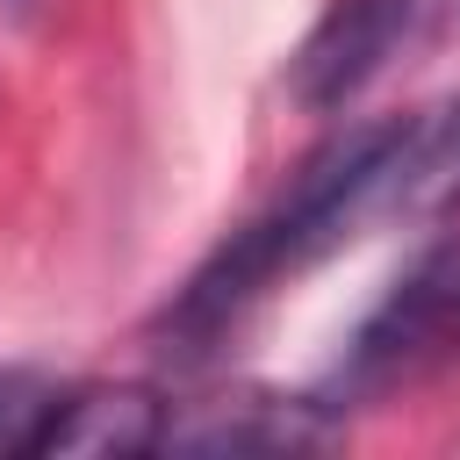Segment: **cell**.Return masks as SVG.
<instances>
[{"label":"cell","mask_w":460,"mask_h":460,"mask_svg":"<svg viewBox=\"0 0 460 460\" xmlns=\"http://www.w3.org/2000/svg\"><path fill=\"white\" fill-rule=\"evenodd\" d=\"M331 417L302 395H237V402H194L187 417H165L158 453H208V460H237V453H302L323 446Z\"/></svg>","instance_id":"3"},{"label":"cell","mask_w":460,"mask_h":460,"mask_svg":"<svg viewBox=\"0 0 460 460\" xmlns=\"http://www.w3.org/2000/svg\"><path fill=\"white\" fill-rule=\"evenodd\" d=\"M165 402L151 388H79L58 395L43 431H36V460H122V453H158L165 438Z\"/></svg>","instance_id":"4"},{"label":"cell","mask_w":460,"mask_h":460,"mask_svg":"<svg viewBox=\"0 0 460 460\" xmlns=\"http://www.w3.org/2000/svg\"><path fill=\"white\" fill-rule=\"evenodd\" d=\"M460 352V237L431 244L359 323L345 352V388H395Z\"/></svg>","instance_id":"1"},{"label":"cell","mask_w":460,"mask_h":460,"mask_svg":"<svg viewBox=\"0 0 460 460\" xmlns=\"http://www.w3.org/2000/svg\"><path fill=\"white\" fill-rule=\"evenodd\" d=\"M460 194V93H446L424 115H402L374 180H367V230L381 223H424Z\"/></svg>","instance_id":"2"},{"label":"cell","mask_w":460,"mask_h":460,"mask_svg":"<svg viewBox=\"0 0 460 460\" xmlns=\"http://www.w3.org/2000/svg\"><path fill=\"white\" fill-rule=\"evenodd\" d=\"M402 14H410V0H338V7L323 14V29L302 43V58H295V93H302L309 108L352 101V93L374 79V65L388 58Z\"/></svg>","instance_id":"5"},{"label":"cell","mask_w":460,"mask_h":460,"mask_svg":"<svg viewBox=\"0 0 460 460\" xmlns=\"http://www.w3.org/2000/svg\"><path fill=\"white\" fill-rule=\"evenodd\" d=\"M58 395H65V388L43 381L36 367H0V453H29Z\"/></svg>","instance_id":"6"}]
</instances>
